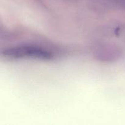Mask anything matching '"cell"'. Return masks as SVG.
<instances>
[{
  "instance_id": "1",
  "label": "cell",
  "mask_w": 125,
  "mask_h": 125,
  "mask_svg": "<svg viewBox=\"0 0 125 125\" xmlns=\"http://www.w3.org/2000/svg\"><path fill=\"white\" fill-rule=\"evenodd\" d=\"M4 56L13 59L33 58L42 60H50L52 57L51 52L42 48L31 45L14 46L2 51Z\"/></svg>"
}]
</instances>
